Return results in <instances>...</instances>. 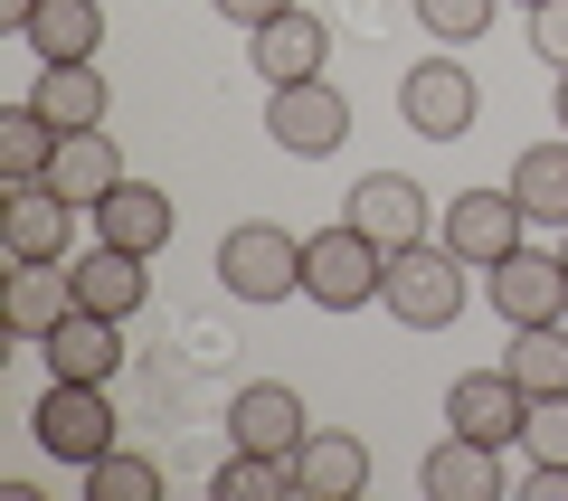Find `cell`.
<instances>
[{
  "mask_svg": "<svg viewBox=\"0 0 568 501\" xmlns=\"http://www.w3.org/2000/svg\"><path fill=\"white\" fill-rule=\"evenodd\" d=\"M171 227H181V208H171L152 181H123L114 200L95 208V237H104V246H123V256H162Z\"/></svg>",
  "mask_w": 568,
  "mask_h": 501,
  "instance_id": "ffe728a7",
  "label": "cell"
},
{
  "mask_svg": "<svg viewBox=\"0 0 568 501\" xmlns=\"http://www.w3.org/2000/svg\"><path fill=\"white\" fill-rule=\"evenodd\" d=\"M246 39H256V48H246V58H256V76H265V85H304V76H323V67H332V29L313 20L304 0H294L284 20L246 29Z\"/></svg>",
  "mask_w": 568,
  "mask_h": 501,
  "instance_id": "5bb4252c",
  "label": "cell"
},
{
  "mask_svg": "<svg viewBox=\"0 0 568 501\" xmlns=\"http://www.w3.org/2000/svg\"><path fill=\"white\" fill-rule=\"evenodd\" d=\"M39 58H95L104 48V0H39V20H29V39Z\"/></svg>",
  "mask_w": 568,
  "mask_h": 501,
  "instance_id": "cb8c5ba5",
  "label": "cell"
},
{
  "mask_svg": "<svg viewBox=\"0 0 568 501\" xmlns=\"http://www.w3.org/2000/svg\"><path fill=\"white\" fill-rule=\"evenodd\" d=\"M559 256H568V227H559Z\"/></svg>",
  "mask_w": 568,
  "mask_h": 501,
  "instance_id": "e575fe53",
  "label": "cell"
},
{
  "mask_svg": "<svg viewBox=\"0 0 568 501\" xmlns=\"http://www.w3.org/2000/svg\"><path fill=\"white\" fill-rule=\"evenodd\" d=\"M521 444H530V463L568 473V398H530V417H521Z\"/></svg>",
  "mask_w": 568,
  "mask_h": 501,
  "instance_id": "f1b7e54d",
  "label": "cell"
},
{
  "mask_svg": "<svg viewBox=\"0 0 568 501\" xmlns=\"http://www.w3.org/2000/svg\"><path fill=\"white\" fill-rule=\"evenodd\" d=\"M493 10H503V0H417V29L436 48H474L493 29Z\"/></svg>",
  "mask_w": 568,
  "mask_h": 501,
  "instance_id": "83f0119b",
  "label": "cell"
},
{
  "mask_svg": "<svg viewBox=\"0 0 568 501\" xmlns=\"http://www.w3.org/2000/svg\"><path fill=\"white\" fill-rule=\"evenodd\" d=\"M219 284L237 303H284V294H304V237L275 218H237L219 237Z\"/></svg>",
  "mask_w": 568,
  "mask_h": 501,
  "instance_id": "6da1fadb",
  "label": "cell"
},
{
  "mask_svg": "<svg viewBox=\"0 0 568 501\" xmlns=\"http://www.w3.org/2000/svg\"><path fill=\"white\" fill-rule=\"evenodd\" d=\"M123 181H133V171H123V152H114V133H104V123H95V133H67L58 161H48V190H58V200H77L85 218H95Z\"/></svg>",
  "mask_w": 568,
  "mask_h": 501,
  "instance_id": "2e32d148",
  "label": "cell"
},
{
  "mask_svg": "<svg viewBox=\"0 0 568 501\" xmlns=\"http://www.w3.org/2000/svg\"><path fill=\"white\" fill-rule=\"evenodd\" d=\"M342 218L361 227L379 256H407V246L436 237V200H426L407 171H361V181H351V200H342Z\"/></svg>",
  "mask_w": 568,
  "mask_h": 501,
  "instance_id": "277c9868",
  "label": "cell"
},
{
  "mask_svg": "<svg viewBox=\"0 0 568 501\" xmlns=\"http://www.w3.org/2000/svg\"><path fill=\"white\" fill-rule=\"evenodd\" d=\"M209 10H219V20H237V29H265V20H284L294 0H209Z\"/></svg>",
  "mask_w": 568,
  "mask_h": 501,
  "instance_id": "4dcf8cb0",
  "label": "cell"
},
{
  "mask_svg": "<svg viewBox=\"0 0 568 501\" xmlns=\"http://www.w3.org/2000/svg\"><path fill=\"white\" fill-rule=\"evenodd\" d=\"M521 417H530V388L511 369H465L446 388V426L474 444H521Z\"/></svg>",
  "mask_w": 568,
  "mask_h": 501,
  "instance_id": "30bf717a",
  "label": "cell"
},
{
  "mask_svg": "<svg viewBox=\"0 0 568 501\" xmlns=\"http://www.w3.org/2000/svg\"><path fill=\"white\" fill-rule=\"evenodd\" d=\"M142 265H152V256H123V246H104V237H95L77 265H67V275H77V303H85V313L133 321V313H142V294H152V275H142Z\"/></svg>",
  "mask_w": 568,
  "mask_h": 501,
  "instance_id": "44dd1931",
  "label": "cell"
},
{
  "mask_svg": "<svg viewBox=\"0 0 568 501\" xmlns=\"http://www.w3.org/2000/svg\"><path fill=\"white\" fill-rule=\"evenodd\" d=\"M493 313L503 321H559L568 313V256H540V246L503 256L493 265Z\"/></svg>",
  "mask_w": 568,
  "mask_h": 501,
  "instance_id": "9a60e30c",
  "label": "cell"
},
{
  "mask_svg": "<svg viewBox=\"0 0 568 501\" xmlns=\"http://www.w3.org/2000/svg\"><path fill=\"white\" fill-rule=\"evenodd\" d=\"M559 123H568V76H559Z\"/></svg>",
  "mask_w": 568,
  "mask_h": 501,
  "instance_id": "d6a6232c",
  "label": "cell"
},
{
  "mask_svg": "<svg viewBox=\"0 0 568 501\" xmlns=\"http://www.w3.org/2000/svg\"><path fill=\"white\" fill-rule=\"evenodd\" d=\"M379 303L407 321V331H446V321H465V256H455L446 237H426V246H407V256H388Z\"/></svg>",
  "mask_w": 568,
  "mask_h": 501,
  "instance_id": "7a4b0ae2",
  "label": "cell"
},
{
  "mask_svg": "<svg viewBox=\"0 0 568 501\" xmlns=\"http://www.w3.org/2000/svg\"><path fill=\"white\" fill-rule=\"evenodd\" d=\"M58 142H67V133H58V123H48L29 95H20V104H0V171H10V181H48Z\"/></svg>",
  "mask_w": 568,
  "mask_h": 501,
  "instance_id": "d4e9b609",
  "label": "cell"
},
{
  "mask_svg": "<svg viewBox=\"0 0 568 501\" xmlns=\"http://www.w3.org/2000/svg\"><path fill=\"white\" fill-rule=\"evenodd\" d=\"M521 227H530V208L511 200V181L503 190H455V200L436 208V237H446L465 265H484V275L503 256H521Z\"/></svg>",
  "mask_w": 568,
  "mask_h": 501,
  "instance_id": "52a82bcc",
  "label": "cell"
},
{
  "mask_svg": "<svg viewBox=\"0 0 568 501\" xmlns=\"http://www.w3.org/2000/svg\"><path fill=\"white\" fill-rule=\"evenodd\" d=\"M379 284H388V256L351 218L304 237V303H323V313H361V303H379Z\"/></svg>",
  "mask_w": 568,
  "mask_h": 501,
  "instance_id": "3957f363",
  "label": "cell"
},
{
  "mask_svg": "<svg viewBox=\"0 0 568 501\" xmlns=\"http://www.w3.org/2000/svg\"><path fill=\"white\" fill-rule=\"evenodd\" d=\"M530 58H549L568 76V0H540V10H530Z\"/></svg>",
  "mask_w": 568,
  "mask_h": 501,
  "instance_id": "f546056e",
  "label": "cell"
},
{
  "mask_svg": "<svg viewBox=\"0 0 568 501\" xmlns=\"http://www.w3.org/2000/svg\"><path fill=\"white\" fill-rule=\"evenodd\" d=\"M29 104H39L58 133H95L104 114H114V85H104L95 58H39V85H29Z\"/></svg>",
  "mask_w": 568,
  "mask_h": 501,
  "instance_id": "7c38bea8",
  "label": "cell"
},
{
  "mask_svg": "<svg viewBox=\"0 0 568 501\" xmlns=\"http://www.w3.org/2000/svg\"><path fill=\"white\" fill-rule=\"evenodd\" d=\"M67 313H77V275L67 265H20V275L0 284V331L10 341H48Z\"/></svg>",
  "mask_w": 568,
  "mask_h": 501,
  "instance_id": "e0dca14e",
  "label": "cell"
},
{
  "mask_svg": "<svg viewBox=\"0 0 568 501\" xmlns=\"http://www.w3.org/2000/svg\"><path fill=\"white\" fill-rule=\"evenodd\" d=\"M67 237H77V200H58L48 181H10V200H0V246H10V265H58Z\"/></svg>",
  "mask_w": 568,
  "mask_h": 501,
  "instance_id": "9c48e42d",
  "label": "cell"
},
{
  "mask_svg": "<svg viewBox=\"0 0 568 501\" xmlns=\"http://www.w3.org/2000/svg\"><path fill=\"white\" fill-rule=\"evenodd\" d=\"M398 114H407V133H426V142H465L474 114H484V85H474L455 58H426V67H407Z\"/></svg>",
  "mask_w": 568,
  "mask_h": 501,
  "instance_id": "ba28073f",
  "label": "cell"
},
{
  "mask_svg": "<svg viewBox=\"0 0 568 501\" xmlns=\"http://www.w3.org/2000/svg\"><path fill=\"white\" fill-rule=\"evenodd\" d=\"M29 436H39V454L77 463V473H85L95 454H114V407H104V379H48Z\"/></svg>",
  "mask_w": 568,
  "mask_h": 501,
  "instance_id": "5b68a950",
  "label": "cell"
},
{
  "mask_svg": "<svg viewBox=\"0 0 568 501\" xmlns=\"http://www.w3.org/2000/svg\"><path fill=\"white\" fill-rule=\"evenodd\" d=\"M511 10H540V0H511Z\"/></svg>",
  "mask_w": 568,
  "mask_h": 501,
  "instance_id": "836d02e7",
  "label": "cell"
},
{
  "mask_svg": "<svg viewBox=\"0 0 568 501\" xmlns=\"http://www.w3.org/2000/svg\"><path fill=\"white\" fill-rule=\"evenodd\" d=\"M511 200L530 208V227H568V133L530 142V152L511 161Z\"/></svg>",
  "mask_w": 568,
  "mask_h": 501,
  "instance_id": "7402d4cb",
  "label": "cell"
},
{
  "mask_svg": "<svg viewBox=\"0 0 568 501\" xmlns=\"http://www.w3.org/2000/svg\"><path fill=\"white\" fill-rule=\"evenodd\" d=\"M209 492H219V501H294V463H284V454H256V444H237V454L209 473Z\"/></svg>",
  "mask_w": 568,
  "mask_h": 501,
  "instance_id": "484cf974",
  "label": "cell"
},
{
  "mask_svg": "<svg viewBox=\"0 0 568 501\" xmlns=\"http://www.w3.org/2000/svg\"><path fill=\"white\" fill-rule=\"evenodd\" d=\"M39 350H48V379H114V369H123V321L77 303V313H67Z\"/></svg>",
  "mask_w": 568,
  "mask_h": 501,
  "instance_id": "ac0fdd59",
  "label": "cell"
},
{
  "mask_svg": "<svg viewBox=\"0 0 568 501\" xmlns=\"http://www.w3.org/2000/svg\"><path fill=\"white\" fill-rule=\"evenodd\" d=\"M503 369L530 388V398H568V331H559V321H511Z\"/></svg>",
  "mask_w": 568,
  "mask_h": 501,
  "instance_id": "603a6c76",
  "label": "cell"
},
{
  "mask_svg": "<svg viewBox=\"0 0 568 501\" xmlns=\"http://www.w3.org/2000/svg\"><path fill=\"white\" fill-rule=\"evenodd\" d=\"M265 133H275V152L294 161H323L351 142V104L332 76H304V85H265Z\"/></svg>",
  "mask_w": 568,
  "mask_h": 501,
  "instance_id": "8992f818",
  "label": "cell"
},
{
  "mask_svg": "<svg viewBox=\"0 0 568 501\" xmlns=\"http://www.w3.org/2000/svg\"><path fill=\"white\" fill-rule=\"evenodd\" d=\"M29 20H39V0H0V29L10 39H29Z\"/></svg>",
  "mask_w": 568,
  "mask_h": 501,
  "instance_id": "1f68e13d",
  "label": "cell"
},
{
  "mask_svg": "<svg viewBox=\"0 0 568 501\" xmlns=\"http://www.w3.org/2000/svg\"><path fill=\"white\" fill-rule=\"evenodd\" d=\"M417 492H426V501H503V444L446 436L436 454L417 463Z\"/></svg>",
  "mask_w": 568,
  "mask_h": 501,
  "instance_id": "d6986e66",
  "label": "cell"
},
{
  "mask_svg": "<svg viewBox=\"0 0 568 501\" xmlns=\"http://www.w3.org/2000/svg\"><path fill=\"white\" fill-rule=\"evenodd\" d=\"M227 436H237V444H256V454H284V463H294V444L313 436L304 388H284V379H246L237 398H227Z\"/></svg>",
  "mask_w": 568,
  "mask_h": 501,
  "instance_id": "8fae6325",
  "label": "cell"
},
{
  "mask_svg": "<svg viewBox=\"0 0 568 501\" xmlns=\"http://www.w3.org/2000/svg\"><path fill=\"white\" fill-rule=\"evenodd\" d=\"M369 492V444L342 426H313L294 444V501H361Z\"/></svg>",
  "mask_w": 568,
  "mask_h": 501,
  "instance_id": "4fadbf2b",
  "label": "cell"
},
{
  "mask_svg": "<svg viewBox=\"0 0 568 501\" xmlns=\"http://www.w3.org/2000/svg\"><path fill=\"white\" fill-rule=\"evenodd\" d=\"M85 482H95V501H162V463H152V454H123V444L85 463Z\"/></svg>",
  "mask_w": 568,
  "mask_h": 501,
  "instance_id": "4316f807",
  "label": "cell"
}]
</instances>
